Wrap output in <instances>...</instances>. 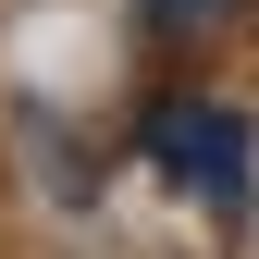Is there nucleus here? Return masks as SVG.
I'll return each mask as SVG.
<instances>
[{"label":"nucleus","instance_id":"2","mask_svg":"<svg viewBox=\"0 0 259 259\" xmlns=\"http://www.w3.org/2000/svg\"><path fill=\"white\" fill-rule=\"evenodd\" d=\"M148 13H160V25H222L235 0H148Z\"/></svg>","mask_w":259,"mask_h":259},{"label":"nucleus","instance_id":"1","mask_svg":"<svg viewBox=\"0 0 259 259\" xmlns=\"http://www.w3.org/2000/svg\"><path fill=\"white\" fill-rule=\"evenodd\" d=\"M160 160L173 173H210L235 198V111H160Z\"/></svg>","mask_w":259,"mask_h":259}]
</instances>
